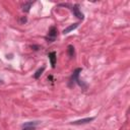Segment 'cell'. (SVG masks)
<instances>
[{
    "label": "cell",
    "instance_id": "5b68a950",
    "mask_svg": "<svg viewBox=\"0 0 130 130\" xmlns=\"http://www.w3.org/2000/svg\"><path fill=\"white\" fill-rule=\"evenodd\" d=\"M48 57H49V60H50V63H51V65H52V67L53 68H55V66H56V61H57V55H56V52H50L49 53V55H48Z\"/></svg>",
    "mask_w": 130,
    "mask_h": 130
},
{
    "label": "cell",
    "instance_id": "277c9868",
    "mask_svg": "<svg viewBox=\"0 0 130 130\" xmlns=\"http://www.w3.org/2000/svg\"><path fill=\"white\" fill-rule=\"evenodd\" d=\"M95 120V117H88V118H83V119H80V120H76V121H73L71 122L72 125H82V124H88L92 121Z\"/></svg>",
    "mask_w": 130,
    "mask_h": 130
},
{
    "label": "cell",
    "instance_id": "7c38bea8",
    "mask_svg": "<svg viewBox=\"0 0 130 130\" xmlns=\"http://www.w3.org/2000/svg\"><path fill=\"white\" fill-rule=\"evenodd\" d=\"M31 48H32V50H34V51H38V50L41 49V47L38 46V45H33V46H31Z\"/></svg>",
    "mask_w": 130,
    "mask_h": 130
},
{
    "label": "cell",
    "instance_id": "4fadbf2b",
    "mask_svg": "<svg viewBox=\"0 0 130 130\" xmlns=\"http://www.w3.org/2000/svg\"><path fill=\"white\" fill-rule=\"evenodd\" d=\"M21 130H36V127H23Z\"/></svg>",
    "mask_w": 130,
    "mask_h": 130
},
{
    "label": "cell",
    "instance_id": "52a82bcc",
    "mask_svg": "<svg viewBox=\"0 0 130 130\" xmlns=\"http://www.w3.org/2000/svg\"><path fill=\"white\" fill-rule=\"evenodd\" d=\"M34 3H35V2H33V1H27V2L23 3V4H21V9H23V11H24V12H29V11L31 10V7L33 6Z\"/></svg>",
    "mask_w": 130,
    "mask_h": 130
},
{
    "label": "cell",
    "instance_id": "8fae6325",
    "mask_svg": "<svg viewBox=\"0 0 130 130\" xmlns=\"http://www.w3.org/2000/svg\"><path fill=\"white\" fill-rule=\"evenodd\" d=\"M27 21H28L27 16H21V17L19 18V24H20V25H25Z\"/></svg>",
    "mask_w": 130,
    "mask_h": 130
},
{
    "label": "cell",
    "instance_id": "6da1fadb",
    "mask_svg": "<svg viewBox=\"0 0 130 130\" xmlns=\"http://www.w3.org/2000/svg\"><path fill=\"white\" fill-rule=\"evenodd\" d=\"M81 71H82V68H76L73 71V73H72V75H71V77L68 81V86L69 88H73L74 84L77 83V81L79 80V74L81 73Z\"/></svg>",
    "mask_w": 130,
    "mask_h": 130
},
{
    "label": "cell",
    "instance_id": "30bf717a",
    "mask_svg": "<svg viewBox=\"0 0 130 130\" xmlns=\"http://www.w3.org/2000/svg\"><path fill=\"white\" fill-rule=\"evenodd\" d=\"M39 123H40L39 121H31L23 124V127H36V125H38Z\"/></svg>",
    "mask_w": 130,
    "mask_h": 130
},
{
    "label": "cell",
    "instance_id": "5bb4252c",
    "mask_svg": "<svg viewBox=\"0 0 130 130\" xmlns=\"http://www.w3.org/2000/svg\"><path fill=\"white\" fill-rule=\"evenodd\" d=\"M0 83H3V82H2V80H0Z\"/></svg>",
    "mask_w": 130,
    "mask_h": 130
},
{
    "label": "cell",
    "instance_id": "3957f363",
    "mask_svg": "<svg viewBox=\"0 0 130 130\" xmlns=\"http://www.w3.org/2000/svg\"><path fill=\"white\" fill-rule=\"evenodd\" d=\"M70 9H71L72 13L74 14V16H76L78 19L82 20V19L84 18L83 13H82V12L80 11V9H79V4H74L73 6H71V7H70Z\"/></svg>",
    "mask_w": 130,
    "mask_h": 130
},
{
    "label": "cell",
    "instance_id": "8992f818",
    "mask_svg": "<svg viewBox=\"0 0 130 130\" xmlns=\"http://www.w3.org/2000/svg\"><path fill=\"white\" fill-rule=\"evenodd\" d=\"M78 26H79V24H78V23L72 24V25H70L69 27H67L66 29H64V30H63V32H62V34H63V35H67L68 33H70V32H72V31H74L75 29H77V28H78Z\"/></svg>",
    "mask_w": 130,
    "mask_h": 130
},
{
    "label": "cell",
    "instance_id": "7a4b0ae2",
    "mask_svg": "<svg viewBox=\"0 0 130 130\" xmlns=\"http://www.w3.org/2000/svg\"><path fill=\"white\" fill-rule=\"evenodd\" d=\"M58 36V31H57V28L56 27H51L49 29V32L47 34V36L45 37V40L48 42V43H52L56 40Z\"/></svg>",
    "mask_w": 130,
    "mask_h": 130
},
{
    "label": "cell",
    "instance_id": "9c48e42d",
    "mask_svg": "<svg viewBox=\"0 0 130 130\" xmlns=\"http://www.w3.org/2000/svg\"><path fill=\"white\" fill-rule=\"evenodd\" d=\"M45 71V66H43V67H41V68H39L36 72H35V74H34V78L35 79H39L40 77H41V75L43 74V72Z\"/></svg>",
    "mask_w": 130,
    "mask_h": 130
},
{
    "label": "cell",
    "instance_id": "ba28073f",
    "mask_svg": "<svg viewBox=\"0 0 130 130\" xmlns=\"http://www.w3.org/2000/svg\"><path fill=\"white\" fill-rule=\"evenodd\" d=\"M67 55L70 58H74L75 57V49H74L73 45H68L67 46Z\"/></svg>",
    "mask_w": 130,
    "mask_h": 130
}]
</instances>
